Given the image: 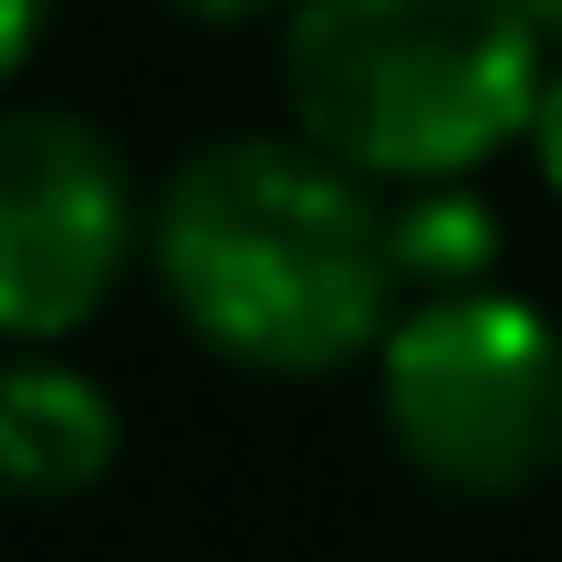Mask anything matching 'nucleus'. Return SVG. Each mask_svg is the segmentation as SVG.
I'll return each instance as SVG.
<instances>
[{"instance_id": "nucleus-9", "label": "nucleus", "mask_w": 562, "mask_h": 562, "mask_svg": "<svg viewBox=\"0 0 562 562\" xmlns=\"http://www.w3.org/2000/svg\"><path fill=\"white\" fill-rule=\"evenodd\" d=\"M167 11H188V21H250V11H271V0H167Z\"/></svg>"}, {"instance_id": "nucleus-7", "label": "nucleus", "mask_w": 562, "mask_h": 562, "mask_svg": "<svg viewBox=\"0 0 562 562\" xmlns=\"http://www.w3.org/2000/svg\"><path fill=\"white\" fill-rule=\"evenodd\" d=\"M42 32H53V0H0V83L42 53Z\"/></svg>"}, {"instance_id": "nucleus-4", "label": "nucleus", "mask_w": 562, "mask_h": 562, "mask_svg": "<svg viewBox=\"0 0 562 562\" xmlns=\"http://www.w3.org/2000/svg\"><path fill=\"white\" fill-rule=\"evenodd\" d=\"M146 240L136 167L83 115H0V334L53 344L104 313Z\"/></svg>"}, {"instance_id": "nucleus-2", "label": "nucleus", "mask_w": 562, "mask_h": 562, "mask_svg": "<svg viewBox=\"0 0 562 562\" xmlns=\"http://www.w3.org/2000/svg\"><path fill=\"white\" fill-rule=\"evenodd\" d=\"M542 53L552 32L531 0H302L281 32V94L344 167L427 188L531 146Z\"/></svg>"}, {"instance_id": "nucleus-6", "label": "nucleus", "mask_w": 562, "mask_h": 562, "mask_svg": "<svg viewBox=\"0 0 562 562\" xmlns=\"http://www.w3.org/2000/svg\"><path fill=\"white\" fill-rule=\"evenodd\" d=\"M396 261H406V292L490 281V261H501V220H490L459 178H427L417 199L396 209Z\"/></svg>"}, {"instance_id": "nucleus-3", "label": "nucleus", "mask_w": 562, "mask_h": 562, "mask_svg": "<svg viewBox=\"0 0 562 562\" xmlns=\"http://www.w3.org/2000/svg\"><path fill=\"white\" fill-rule=\"evenodd\" d=\"M375 396L406 469L459 501H510L562 469V323L521 292L448 281L375 344Z\"/></svg>"}, {"instance_id": "nucleus-10", "label": "nucleus", "mask_w": 562, "mask_h": 562, "mask_svg": "<svg viewBox=\"0 0 562 562\" xmlns=\"http://www.w3.org/2000/svg\"><path fill=\"white\" fill-rule=\"evenodd\" d=\"M531 21H542V32L562 42V0H531Z\"/></svg>"}, {"instance_id": "nucleus-1", "label": "nucleus", "mask_w": 562, "mask_h": 562, "mask_svg": "<svg viewBox=\"0 0 562 562\" xmlns=\"http://www.w3.org/2000/svg\"><path fill=\"white\" fill-rule=\"evenodd\" d=\"M157 281L209 355L250 375H334L406 313L396 209L313 136H229L167 178Z\"/></svg>"}, {"instance_id": "nucleus-5", "label": "nucleus", "mask_w": 562, "mask_h": 562, "mask_svg": "<svg viewBox=\"0 0 562 562\" xmlns=\"http://www.w3.org/2000/svg\"><path fill=\"white\" fill-rule=\"evenodd\" d=\"M115 448H125V417L94 375L53 355L0 364V490L11 501H74L115 469Z\"/></svg>"}, {"instance_id": "nucleus-8", "label": "nucleus", "mask_w": 562, "mask_h": 562, "mask_svg": "<svg viewBox=\"0 0 562 562\" xmlns=\"http://www.w3.org/2000/svg\"><path fill=\"white\" fill-rule=\"evenodd\" d=\"M531 167H542V178H552V199H562V63H552L542 104H531Z\"/></svg>"}]
</instances>
